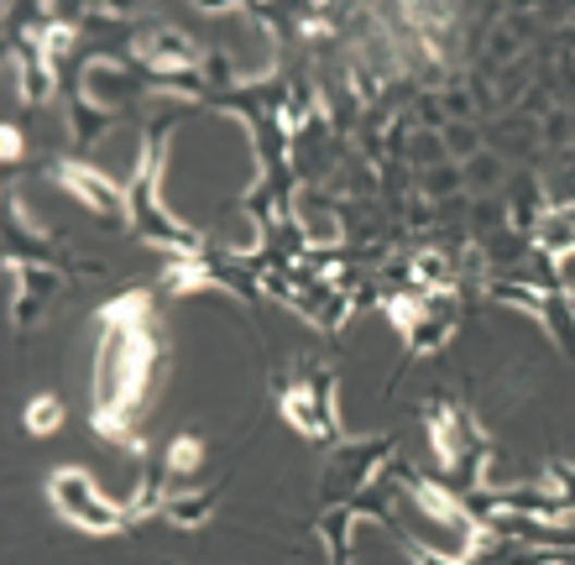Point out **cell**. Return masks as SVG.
<instances>
[{
    "instance_id": "1",
    "label": "cell",
    "mask_w": 575,
    "mask_h": 565,
    "mask_svg": "<svg viewBox=\"0 0 575 565\" xmlns=\"http://www.w3.org/2000/svg\"><path fill=\"white\" fill-rule=\"evenodd\" d=\"M48 498H52V508L63 513L74 529H89V535H110V529L131 524L126 508H115L110 498H100V487H95L89 471H52Z\"/></svg>"
},
{
    "instance_id": "2",
    "label": "cell",
    "mask_w": 575,
    "mask_h": 565,
    "mask_svg": "<svg viewBox=\"0 0 575 565\" xmlns=\"http://www.w3.org/2000/svg\"><path fill=\"white\" fill-rule=\"evenodd\" d=\"M58 184L69 188L74 199H84V205H89L95 216H121V210H126V194L110 184L105 173L84 168V162H63V168H58Z\"/></svg>"
},
{
    "instance_id": "3",
    "label": "cell",
    "mask_w": 575,
    "mask_h": 565,
    "mask_svg": "<svg viewBox=\"0 0 575 565\" xmlns=\"http://www.w3.org/2000/svg\"><path fill=\"white\" fill-rule=\"evenodd\" d=\"M209 508H215V492H173L168 503H162V518L168 524H179V529H194V524H205L209 518Z\"/></svg>"
},
{
    "instance_id": "4",
    "label": "cell",
    "mask_w": 575,
    "mask_h": 565,
    "mask_svg": "<svg viewBox=\"0 0 575 565\" xmlns=\"http://www.w3.org/2000/svg\"><path fill=\"white\" fill-rule=\"evenodd\" d=\"M22 425H26V434H37V440L58 434V430H63V398H52V393H37V398L26 404Z\"/></svg>"
},
{
    "instance_id": "5",
    "label": "cell",
    "mask_w": 575,
    "mask_h": 565,
    "mask_svg": "<svg viewBox=\"0 0 575 565\" xmlns=\"http://www.w3.org/2000/svg\"><path fill=\"white\" fill-rule=\"evenodd\" d=\"M199 460H205L199 434H179V440L168 445V477H173V482H188V477L199 471Z\"/></svg>"
}]
</instances>
